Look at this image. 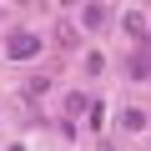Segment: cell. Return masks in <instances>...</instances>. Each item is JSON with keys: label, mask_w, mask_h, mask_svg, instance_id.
<instances>
[{"label": "cell", "mask_w": 151, "mask_h": 151, "mask_svg": "<svg viewBox=\"0 0 151 151\" xmlns=\"http://www.w3.org/2000/svg\"><path fill=\"white\" fill-rule=\"evenodd\" d=\"M126 70L136 76V81H146V76H151V50L141 45V50H131V60H126Z\"/></svg>", "instance_id": "cell-2"}, {"label": "cell", "mask_w": 151, "mask_h": 151, "mask_svg": "<svg viewBox=\"0 0 151 151\" xmlns=\"http://www.w3.org/2000/svg\"><path fill=\"white\" fill-rule=\"evenodd\" d=\"M121 126H126V131H146V111H136V106L121 111Z\"/></svg>", "instance_id": "cell-5"}, {"label": "cell", "mask_w": 151, "mask_h": 151, "mask_svg": "<svg viewBox=\"0 0 151 151\" xmlns=\"http://www.w3.org/2000/svg\"><path fill=\"white\" fill-rule=\"evenodd\" d=\"M65 111H70V116H86V111H91V96H70Z\"/></svg>", "instance_id": "cell-6"}, {"label": "cell", "mask_w": 151, "mask_h": 151, "mask_svg": "<svg viewBox=\"0 0 151 151\" xmlns=\"http://www.w3.org/2000/svg\"><path fill=\"white\" fill-rule=\"evenodd\" d=\"M5 55H10V60L40 55V35H35V30H10V35H5Z\"/></svg>", "instance_id": "cell-1"}, {"label": "cell", "mask_w": 151, "mask_h": 151, "mask_svg": "<svg viewBox=\"0 0 151 151\" xmlns=\"http://www.w3.org/2000/svg\"><path fill=\"white\" fill-rule=\"evenodd\" d=\"M81 25H86V30H101V25H106V5H96V0H91V5L81 10Z\"/></svg>", "instance_id": "cell-3"}, {"label": "cell", "mask_w": 151, "mask_h": 151, "mask_svg": "<svg viewBox=\"0 0 151 151\" xmlns=\"http://www.w3.org/2000/svg\"><path fill=\"white\" fill-rule=\"evenodd\" d=\"M126 35H136V40H146V20H141V10H126Z\"/></svg>", "instance_id": "cell-4"}]
</instances>
